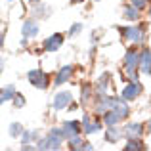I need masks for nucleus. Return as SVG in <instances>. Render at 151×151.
<instances>
[{
	"label": "nucleus",
	"mask_w": 151,
	"mask_h": 151,
	"mask_svg": "<svg viewBox=\"0 0 151 151\" xmlns=\"http://www.w3.org/2000/svg\"><path fill=\"white\" fill-rule=\"evenodd\" d=\"M65 140V134H63V128H52L44 138L37 142V149H59Z\"/></svg>",
	"instance_id": "f257e3e1"
},
{
	"label": "nucleus",
	"mask_w": 151,
	"mask_h": 151,
	"mask_svg": "<svg viewBox=\"0 0 151 151\" xmlns=\"http://www.w3.org/2000/svg\"><path fill=\"white\" fill-rule=\"evenodd\" d=\"M124 73L128 75L130 81H138V73H140V52L128 50L124 55Z\"/></svg>",
	"instance_id": "f03ea898"
},
{
	"label": "nucleus",
	"mask_w": 151,
	"mask_h": 151,
	"mask_svg": "<svg viewBox=\"0 0 151 151\" xmlns=\"http://www.w3.org/2000/svg\"><path fill=\"white\" fill-rule=\"evenodd\" d=\"M27 78H29V82L38 90H46L50 86V75L44 73L42 69H31L29 73H27Z\"/></svg>",
	"instance_id": "7ed1b4c3"
},
{
	"label": "nucleus",
	"mask_w": 151,
	"mask_h": 151,
	"mask_svg": "<svg viewBox=\"0 0 151 151\" xmlns=\"http://www.w3.org/2000/svg\"><path fill=\"white\" fill-rule=\"evenodd\" d=\"M119 31H121L122 38H126V40H130V42H136V44H142V42L145 40V33H144V29H142V27H138V25L121 27Z\"/></svg>",
	"instance_id": "20e7f679"
},
{
	"label": "nucleus",
	"mask_w": 151,
	"mask_h": 151,
	"mask_svg": "<svg viewBox=\"0 0 151 151\" xmlns=\"http://www.w3.org/2000/svg\"><path fill=\"white\" fill-rule=\"evenodd\" d=\"M38 33H40V25H38V19H27L21 25V35L23 38H37Z\"/></svg>",
	"instance_id": "39448f33"
},
{
	"label": "nucleus",
	"mask_w": 151,
	"mask_h": 151,
	"mask_svg": "<svg viewBox=\"0 0 151 151\" xmlns=\"http://www.w3.org/2000/svg\"><path fill=\"white\" fill-rule=\"evenodd\" d=\"M61 128H63V134H65L67 142L73 140V138H77V136H81V132H82V124L78 121H65Z\"/></svg>",
	"instance_id": "423d86ee"
},
{
	"label": "nucleus",
	"mask_w": 151,
	"mask_h": 151,
	"mask_svg": "<svg viewBox=\"0 0 151 151\" xmlns=\"http://www.w3.org/2000/svg\"><path fill=\"white\" fill-rule=\"evenodd\" d=\"M142 84L138 81H132V82H128V84L124 86V88H122V92H121V96L124 98L126 101H132V100H136L138 96H140L142 94Z\"/></svg>",
	"instance_id": "0eeeda50"
},
{
	"label": "nucleus",
	"mask_w": 151,
	"mask_h": 151,
	"mask_svg": "<svg viewBox=\"0 0 151 151\" xmlns=\"http://www.w3.org/2000/svg\"><path fill=\"white\" fill-rule=\"evenodd\" d=\"M101 130V122H100V119H92L90 115H84L82 117V132L84 134H88V136H92V134H96V132H100Z\"/></svg>",
	"instance_id": "6e6552de"
},
{
	"label": "nucleus",
	"mask_w": 151,
	"mask_h": 151,
	"mask_svg": "<svg viewBox=\"0 0 151 151\" xmlns=\"http://www.w3.org/2000/svg\"><path fill=\"white\" fill-rule=\"evenodd\" d=\"M71 100H73V96H71V92H58L54 96V100H52V107H54L55 111H61V109H67V107L71 105Z\"/></svg>",
	"instance_id": "1a4fd4ad"
},
{
	"label": "nucleus",
	"mask_w": 151,
	"mask_h": 151,
	"mask_svg": "<svg viewBox=\"0 0 151 151\" xmlns=\"http://www.w3.org/2000/svg\"><path fill=\"white\" fill-rule=\"evenodd\" d=\"M63 40H65V38H63V35H61V33H54V35H50V37L46 38L42 46H44V50H46V52H50V54H52V52H58L59 48H61Z\"/></svg>",
	"instance_id": "9d476101"
},
{
	"label": "nucleus",
	"mask_w": 151,
	"mask_h": 151,
	"mask_svg": "<svg viewBox=\"0 0 151 151\" xmlns=\"http://www.w3.org/2000/svg\"><path fill=\"white\" fill-rule=\"evenodd\" d=\"M140 73L149 77L151 75V50L144 48L140 52Z\"/></svg>",
	"instance_id": "9b49d317"
},
{
	"label": "nucleus",
	"mask_w": 151,
	"mask_h": 151,
	"mask_svg": "<svg viewBox=\"0 0 151 151\" xmlns=\"http://www.w3.org/2000/svg\"><path fill=\"white\" fill-rule=\"evenodd\" d=\"M73 71H75V67H73V65H63L61 69L58 71L55 78H54V86H61V84H65V82L69 81L71 77H73Z\"/></svg>",
	"instance_id": "f8f14e48"
},
{
	"label": "nucleus",
	"mask_w": 151,
	"mask_h": 151,
	"mask_svg": "<svg viewBox=\"0 0 151 151\" xmlns=\"http://www.w3.org/2000/svg\"><path fill=\"white\" fill-rule=\"evenodd\" d=\"M109 78H111L109 73H103L98 77V82H96V96L98 98L107 96V92H109Z\"/></svg>",
	"instance_id": "ddd939ff"
},
{
	"label": "nucleus",
	"mask_w": 151,
	"mask_h": 151,
	"mask_svg": "<svg viewBox=\"0 0 151 151\" xmlns=\"http://www.w3.org/2000/svg\"><path fill=\"white\" fill-rule=\"evenodd\" d=\"M122 136H124V128H119L117 124L107 126V130H105V142H109V144H117Z\"/></svg>",
	"instance_id": "4468645a"
},
{
	"label": "nucleus",
	"mask_w": 151,
	"mask_h": 151,
	"mask_svg": "<svg viewBox=\"0 0 151 151\" xmlns=\"http://www.w3.org/2000/svg\"><path fill=\"white\" fill-rule=\"evenodd\" d=\"M144 130H145V126L142 122H128L124 126V136L126 138H140L144 134Z\"/></svg>",
	"instance_id": "2eb2a0df"
},
{
	"label": "nucleus",
	"mask_w": 151,
	"mask_h": 151,
	"mask_svg": "<svg viewBox=\"0 0 151 151\" xmlns=\"http://www.w3.org/2000/svg\"><path fill=\"white\" fill-rule=\"evenodd\" d=\"M31 15L37 17V19H48L50 15H52V6H44V4L37 2V4H35V8L31 10Z\"/></svg>",
	"instance_id": "dca6fc26"
},
{
	"label": "nucleus",
	"mask_w": 151,
	"mask_h": 151,
	"mask_svg": "<svg viewBox=\"0 0 151 151\" xmlns=\"http://www.w3.org/2000/svg\"><path fill=\"white\" fill-rule=\"evenodd\" d=\"M15 86L14 84H6L2 88V92H0V103H6V101H14L15 98Z\"/></svg>",
	"instance_id": "f3484780"
},
{
	"label": "nucleus",
	"mask_w": 151,
	"mask_h": 151,
	"mask_svg": "<svg viewBox=\"0 0 151 151\" xmlns=\"http://www.w3.org/2000/svg\"><path fill=\"white\" fill-rule=\"evenodd\" d=\"M101 117H103V124H105V126H111V124H119V122L122 121V117H121V115H119V113H117L115 109H109V111H107L105 115H101Z\"/></svg>",
	"instance_id": "a211bd4d"
},
{
	"label": "nucleus",
	"mask_w": 151,
	"mask_h": 151,
	"mask_svg": "<svg viewBox=\"0 0 151 151\" xmlns=\"http://www.w3.org/2000/svg\"><path fill=\"white\" fill-rule=\"evenodd\" d=\"M122 17L128 19V21H138L140 19V8H136L132 4V6H126L124 10H122Z\"/></svg>",
	"instance_id": "6ab92c4d"
},
{
	"label": "nucleus",
	"mask_w": 151,
	"mask_h": 151,
	"mask_svg": "<svg viewBox=\"0 0 151 151\" xmlns=\"http://www.w3.org/2000/svg\"><path fill=\"white\" fill-rule=\"evenodd\" d=\"M124 149L126 151H142V149H145V145H144V142H142L140 138H128Z\"/></svg>",
	"instance_id": "aec40b11"
},
{
	"label": "nucleus",
	"mask_w": 151,
	"mask_h": 151,
	"mask_svg": "<svg viewBox=\"0 0 151 151\" xmlns=\"http://www.w3.org/2000/svg\"><path fill=\"white\" fill-rule=\"evenodd\" d=\"M8 134H10L12 138H19L23 134V124L21 122H10V124H8Z\"/></svg>",
	"instance_id": "412c9836"
},
{
	"label": "nucleus",
	"mask_w": 151,
	"mask_h": 151,
	"mask_svg": "<svg viewBox=\"0 0 151 151\" xmlns=\"http://www.w3.org/2000/svg\"><path fill=\"white\" fill-rule=\"evenodd\" d=\"M90 98H92V86L84 84V86H82V90H81V100H82V103H86Z\"/></svg>",
	"instance_id": "4be33fe9"
},
{
	"label": "nucleus",
	"mask_w": 151,
	"mask_h": 151,
	"mask_svg": "<svg viewBox=\"0 0 151 151\" xmlns=\"http://www.w3.org/2000/svg\"><path fill=\"white\" fill-rule=\"evenodd\" d=\"M69 144H71V149H84L86 142H82L81 136H77V138H73V140H69Z\"/></svg>",
	"instance_id": "5701e85b"
},
{
	"label": "nucleus",
	"mask_w": 151,
	"mask_h": 151,
	"mask_svg": "<svg viewBox=\"0 0 151 151\" xmlns=\"http://www.w3.org/2000/svg\"><path fill=\"white\" fill-rule=\"evenodd\" d=\"M81 31H82V23H75V25H73V27L69 29V33H67V37H69V38H73L75 35H78Z\"/></svg>",
	"instance_id": "b1692460"
},
{
	"label": "nucleus",
	"mask_w": 151,
	"mask_h": 151,
	"mask_svg": "<svg viewBox=\"0 0 151 151\" xmlns=\"http://www.w3.org/2000/svg\"><path fill=\"white\" fill-rule=\"evenodd\" d=\"M23 105H25V98H23L21 94H15V98H14V107H17V109H19V107H23Z\"/></svg>",
	"instance_id": "393cba45"
},
{
	"label": "nucleus",
	"mask_w": 151,
	"mask_h": 151,
	"mask_svg": "<svg viewBox=\"0 0 151 151\" xmlns=\"http://www.w3.org/2000/svg\"><path fill=\"white\" fill-rule=\"evenodd\" d=\"M130 2H132L136 8H140V10H144V8L147 6V0H130Z\"/></svg>",
	"instance_id": "a878e982"
},
{
	"label": "nucleus",
	"mask_w": 151,
	"mask_h": 151,
	"mask_svg": "<svg viewBox=\"0 0 151 151\" xmlns=\"http://www.w3.org/2000/svg\"><path fill=\"white\" fill-rule=\"evenodd\" d=\"M145 130H147V132L151 134V119H149V121H147V124H145Z\"/></svg>",
	"instance_id": "bb28decb"
},
{
	"label": "nucleus",
	"mask_w": 151,
	"mask_h": 151,
	"mask_svg": "<svg viewBox=\"0 0 151 151\" xmlns=\"http://www.w3.org/2000/svg\"><path fill=\"white\" fill-rule=\"evenodd\" d=\"M31 2H33V4H37V2H40V0H31Z\"/></svg>",
	"instance_id": "cd10ccee"
},
{
	"label": "nucleus",
	"mask_w": 151,
	"mask_h": 151,
	"mask_svg": "<svg viewBox=\"0 0 151 151\" xmlns=\"http://www.w3.org/2000/svg\"><path fill=\"white\" fill-rule=\"evenodd\" d=\"M149 19H151V8H149Z\"/></svg>",
	"instance_id": "c85d7f7f"
},
{
	"label": "nucleus",
	"mask_w": 151,
	"mask_h": 151,
	"mask_svg": "<svg viewBox=\"0 0 151 151\" xmlns=\"http://www.w3.org/2000/svg\"><path fill=\"white\" fill-rule=\"evenodd\" d=\"M94 2H100V0H94Z\"/></svg>",
	"instance_id": "c756f323"
}]
</instances>
